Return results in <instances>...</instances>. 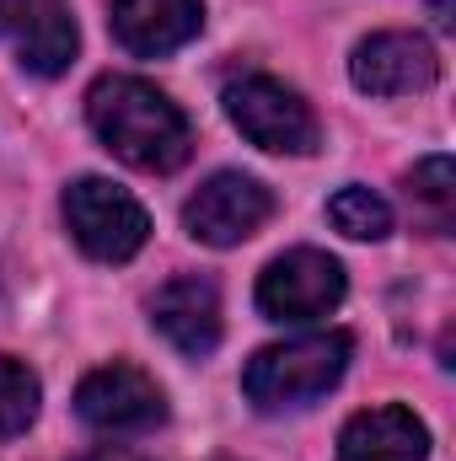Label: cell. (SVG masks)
Masks as SVG:
<instances>
[{
	"instance_id": "obj_15",
	"label": "cell",
	"mask_w": 456,
	"mask_h": 461,
	"mask_svg": "<svg viewBox=\"0 0 456 461\" xmlns=\"http://www.w3.org/2000/svg\"><path fill=\"white\" fill-rule=\"evenodd\" d=\"M32 419H38V375L22 359L0 354V440L22 435Z\"/></svg>"
},
{
	"instance_id": "obj_10",
	"label": "cell",
	"mask_w": 456,
	"mask_h": 461,
	"mask_svg": "<svg viewBox=\"0 0 456 461\" xmlns=\"http://www.w3.org/2000/svg\"><path fill=\"white\" fill-rule=\"evenodd\" d=\"M150 322L172 348H183L188 359H205L221 344V290L205 274H178L156 290L150 301Z\"/></svg>"
},
{
	"instance_id": "obj_9",
	"label": "cell",
	"mask_w": 456,
	"mask_h": 461,
	"mask_svg": "<svg viewBox=\"0 0 456 461\" xmlns=\"http://www.w3.org/2000/svg\"><path fill=\"white\" fill-rule=\"evenodd\" d=\"M0 38L16 43V59L32 76H59L76 59V16L65 0H0Z\"/></svg>"
},
{
	"instance_id": "obj_6",
	"label": "cell",
	"mask_w": 456,
	"mask_h": 461,
	"mask_svg": "<svg viewBox=\"0 0 456 461\" xmlns=\"http://www.w3.org/2000/svg\"><path fill=\"white\" fill-rule=\"evenodd\" d=\"M269 215H274V194L247 172H215L183 204V226L205 247H236L269 226Z\"/></svg>"
},
{
	"instance_id": "obj_7",
	"label": "cell",
	"mask_w": 456,
	"mask_h": 461,
	"mask_svg": "<svg viewBox=\"0 0 456 461\" xmlns=\"http://www.w3.org/2000/svg\"><path fill=\"white\" fill-rule=\"evenodd\" d=\"M76 413L103 435H145L167 419V397L145 370L103 365L76 386Z\"/></svg>"
},
{
	"instance_id": "obj_5",
	"label": "cell",
	"mask_w": 456,
	"mask_h": 461,
	"mask_svg": "<svg viewBox=\"0 0 456 461\" xmlns=\"http://www.w3.org/2000/svg\"><path fill=\"white\" fill-rule=\"evenodd\" d=\"M343 290H349V279H343L339 258H328L317 247H296L258 274V312L274 322H312L339 306Z\"/></svg>"
},
{
	"instance_id": "obj_2",
	"label": "cell",
	"mask_w": 456,
	"mask_h": 461,
	"mask_svg": "<svg viewBox=\"0 0 456 461\" xmlns=\"http://www.w3.org/2000/svg\"><path fill=\"white\" fill-rule=\"evenodd\" d=\"M354 339L349 333H306L290 344L258 348L242 370V392L252 408L263 413H285V408H306L323 392H333L349 370Z\"/></svg>"
},
{
	"instance_id": "obj_14",
	"label": "cell",
	"mask_w": 456,
	"mask_h": 461,
	"mask_svg": "<svg viewBox=\"0 0 456 461\" xmlns=\"http://www.w3.org/2000/svg\"><path fill=\"white\" fill-rule=\"evenodd\" d=\"M408 199L424 210L430 230H446V226H451V210H456V172H451V156H424V161L408 172Z\"/></svg>"
},
{
	"instance_id": "obj_4",
	"label": "cell",
	"mask_w": 456,
	"mask_h": 461,
	"mask_svg": "<svg viewBox=\"0 0 456 461\" xmlns=\"http://www.w3.org/2000/svg\"><path fill=\"white\" fill-rule=\"evenodd\" d=\"M226 113L231 123L274 156H312L317 150V113L301 103V92H290L274 76H242L226 86Z\"/></svg>"
},
{
	"instance_id": "obj_16",
	"label": "cell",
	"mask_w": 456,
	"mask_h": 461,
	"mask_svg": "<svg viewBox=\"0 0 456 461\" xmlns=\"http://www.w3.org/2000/svg\"><path fill=\"white\" fill-rule=\"evenodd\" d=\"M81 461H145V456H134V451H118V446H103V451H87Z\"/></svg>"
},
{
	"instance_id": "obj_13",
	"label": "cell",
	"mask_w": 456,
	"mask_h": 461,
	"mask_svg": "<svg viewBox=\"0 0 456 461\" xmlns=\"http://www.w3.org/2000/svg\"><path fill=\"white\" fill-rule=\"evenodd\" d=\"M328 221H333L343 236H354V241H381V236L392 230V210H387L381 194L349 183V188H339V194L328 199Z\"/></svg>"
},
{
	"instance_id": "obj_8",
	"label": "cell",
	"mask_w": 456,
	"mask_h": 461,
	"mask_svg": "<svg viewBox=\"0 0 456 461\" xmlns=\"http://www.w3.org/2000/svg\"><path fill=\"white\" fill-rule=\"evenodd\" d=\"M349 76L365 97H408V92L435 86L441 59H435L430 38H419V32H370L354 49Z\"/></svg>"
},
{
	"instance_id": "obj_12",
	"label": "cell",
	"mask_w": 456,
	"mask_h": 461,
	"mask_svg": "<svg viewBox=\"0 0 456 461\" xmlns=\"http://www.w3.org/2000/svg\"><path fill=\"white\" fill-rule=\"evenodd\" d=\"M424 456H430V429L397 402L354 413L339 435V461H424Z\"/></svg>"
},
{
	"instance_id": "obj_3",
	"label": "cell",
	"mask_w": 456,
	"mask_h": 461,
	"mask_svg": "<svg viewBox=\"0 0 456 461\" xmlns=\"http://www.w3.org/2000/svg\"><path fill=\"white\" fill-rule=\"evenodd\" d=\"M65 226L76 236V247L97 263H123L145 247L150 215L140 210L134 194H123L108 177H81L65 188Z\"/></svg>"
},
{
	"instance_id": "obj_11",
	"label": "cell",
	"mask_w": 456,
	"mask_h": 461,
	"mask_svg": "<svg viewBox=\"0 0 456 461\" xmlns=\"http://www.w3.org/2000/svg\"><path fill=\"white\" fill-rule=\"evenodd\" d=\"M108 22H114V38L129 54L161 59L205 27V0H114Z\"/></svg>"
},
{
	"instance_id": "obj_1",
	"label": "cell",
	"mask_w": 456,
	"mask_h": 461,
	"mask_svg": "<svg viewBox=\"0 0 456 461\" xmlns=\"http://www.w3.org/2000/svg\"><path fill=\"white\" fill-rule=\"evenodd\" d=\"M87 118L118 161L140 172H178L194 150V129L183 108L140 76H103L87 92Z\"/></svg>"
}]
</instances>
